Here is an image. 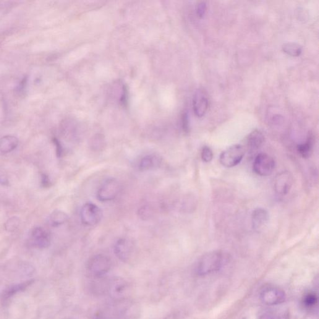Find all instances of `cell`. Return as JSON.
Segmentation results:
<instances>
[{"label": "cell", "mask_w": 319, "mask_h": 319, "mask_svg": "<svg viewBox=\"0 0 319 319\" xmlns=\"http://www.w3.org/2000/svg\"><path fill=\"white\" fill-rule=\"evenodd\" d=\"M162 159L156 154H150L143 156L138 163V169L142 172L153 171L161 166Z\"/></svg>", "instance_id": "13"}, {"label": "cell", "mask_w": 319, "mask_h": 319, "mask_svg": "<svg viewBox=\"0 0 319 319\" xmlns=\"http://www.w3.org/2000/svg\"><path fill=\"white\" fill-rule=\"evenodd\" d=\"M253 228L256 231H261L268 224L269 215L265 209L258 208L253 211L252 216Z\"/></svg>", "instance_id": "14"}, {"label": "cell", "mask_w": 319, "mask_h": 319, "mask_svg": "<svg viewBox=\"0 0 319 319\" xmlns=\"http://www.w3.org/2000/svg\"><path fill=\"white\" fill-rule=\"evenodd\" d=\"M20 220L18 217L13 216L9 218L5 224V227L7 231L14 232L20 226Z\"/></svg>", "instance_id": "22"}, {"label": "cell", "mask_w": 319, "mask_h": 319, "mask_svg": "<svg viewBox=\"0 0 319 319\" xmlns=\"http://www.w3.org/2000/svg\"><path fill=\"white\" fill-rule=\"evenodd\" d=\"M54 144L56 145V153L58 157L61 156L62 155V153H63V148H62V146L61 145V143H60L58 140L55 139L54 140Z\"/></svg>", "instance_id": "30"}, {"label": "cell", "mask_w": 319, "mask_h": 319, "mask_svg": "<svg viewBox=\"0 0 319 319\" xmlns=\"http://www.w3.org/2000/svg\"><path fill=\"white\" fill-rule=\"evenodd\" d=\"M201 158L204 162H210L213 158V153L212 150L208 146H203L201 153Z\"/></svg>", "instance_id": "25"}, {"label": "cell", "mask_w": 319, "mask_h": 319, "mask_svg": "<svg viewBox=\"0 0 319 319\" xmlns=\"http://www.w3.org/2000/svg\"><path fill=\"white\" fill-rule=\"evenodd\" d=\"M313 145H314V138L313 135L310 133L305 143L297 145L298 153L302 158H309L312 154Z\"/></svg>", "instance_id": "17"}, {"label": "cell", "mask_w": 319, "mask_h": 319, "mask_svg": "<svg viewBox=\"0 0 319 319\" xmlns=\"http://www.w3.org/2000/svg\"><path fill=\"white\" fill-rule=\"evenodd\" d=\"M224 253L214 251L204 255L198 263L197 273L200 276H206L220 270L225 263Z\"/></svg>", "instance_id": "1"}, {"label": "cell", "mask_w": 319, "mask_h": 319, "mask_svg": "<svg viewBox=\"0 0 319 319\" xmlns=\"http://www.w3.org/2000/svg\"><path fill=\"white\" fill-rule=\"evenodd\" d=\"M259 319H286L284 315L279 312L271 310L263 311L260 314Z\"/></svg>", "instance_id": "23"}, {"label": "cell", "mask_w": 319, "mask_h": 319, "mask_svg": "<svg viewBox=\"0 0 319 319\" xmlns=\"http://www.w3.org/2000/svg\"><path fill=\"white\" fill-rule=\"evenodd\" d=\"M275 161L272 156L265 153H259L253 163V171L261 177H268L275 169Z\"/></svg>", "instance_id": "6"}, {"label": "cell", "mask_w": 319, "mask_h": 319, "mask_svg": "<svg viewBox=\"0 0 319 319\" xmlns=\"http://www.w3.org/2000/svg\"><path fill=\"white\" fill-rule=\"evenodd\" d=\"M103 211L95 204L87 203L81 208V221L86 225L90 226L96 225L103 219Z\"/></svg>", "instance_id": "7"}, {"label": "cell", "mask_w": 319, "mask_h": 319, "mask_svg": "<svg viewBox=\"0 0 319 319\" xmlns=\"http://www.w3.org/2000/svg\"><path fill=\"white\" fill-rule=\"evenodd\" d=\"M138 216L143 220H148L152 216L153 211L148 206H142L138 210Z\"/></svg>", "instance_id": "24"}, {"label": "cell", "mask_w": 319, "mask_h": 319, "mask_svg": "<svg viewBox=\"0 0 319 319\" xmlns=\"http://www.w3.org/2000/svg\"><path fill=\"white\" fill-rule=\"evenodd\" d=\"M318 298L317 294L313 292L308 293L303 299V304L307 308H312L317 305Z\"/></svg>", "instance_id": "21"}, {"label": "cell", "mask_w": 319, "mask_h": 319, "mask_svg": "<svg viewBox=\"0 0 319 319\" xmlns=\"http://www.w3.org/2000/svg\"><path fill=\"white\" fill-rule=\"evenodd\" d=\"M265 142V136L259 130H253L247 138V145L250 150H258Z\"/></svg>", "instance_id": "15"}, {"label": "cell", "mask_w": 319, "mask_h": 319, "mask_svg": "<svg viewBox=\"0 0 319 319\" xmlns=\"http://www.w3.org/2000/svg\"><path fill=\"white\" fill-rule=\"evenodd\" d=\"M30 284V282H25V283L21 284L20 285H17V286L13 287L12 288L8 290L5 296L8 297H11L12 295H14L16 293L19 292L21 290L24 289L27 287L29 284Z\"/></svg>", "instance_id": "26"}, {"label": "cell", "mask_w": 319, "mask_h": 319, "mask_svg": "<svg viewBox=\"0 0 319 319\" xmlns=\"http://www.w3.org/2000/svg\"><path fill=\"white\" fill-rule=\"evenodd\" d=\"M245 153V148L242 145H232L221 153L219 162L224 167L231 168L237 166L242 162Z\"/></svg>", "instance_id": "4"}, {"label": "cell", "mask_w": 319, "mask_h": 319, "mask_svg": "<svg viewBox=\"0 0 319 319\" xmlns=\"http://www.w3.org/2000/svg\"><path fill=\"white\" fill-rule=\"evenodd\" d=\"M112 267L111 259L104 255L92 256L88 261L87 269L94 277H102L108 273Z\"/></svg>", "instance_id": "3"}, {"label": "cell", "mask_w": 319, "mask_h": 319, "mask_svg": "<svg viewBox=\"0 0 319 319\" xmlns=\"http://www.w3.org/2000/svg\"><path fill=\"white\" fill-rule=\"evenodd\" d=\"M114 251L115 255L119 260L127 261L132 255L133 245L129 240L121 238L115 243Z\"/></svg>", "instance_id": "12"}, {"label": "cell", "mask_w": 319, "mask_h": 319, "mask_svg": "<svg viewBox=\"0 0 319 319\" xmlns=\"http://www.w3.org/2000/svg\"><path fill=\"white\" fill-rule=\"evenodd\" d=\"M282 49L286 54L293 57L300 56L302 53V47L295 43H287L283 44Z\"/></svg>", "instance_id": "20"}, {"label": "cell", "mask_w": 319, "mask_h": 319, "mask_svg": "<svg viewBox=\"0 0 319 319\" xmlns=\"http://www.w3.org/2000/svg\"><path fill=\"white\" fill-rule=\"evenodd\" d=\"M94 280L91 284V290L94 294H103L107 293L108 280L102 277H94Z\"/></svg>", "instance_id": "18"}, {"label": "cell", "mask_w": 319, "mask_h": 319, "mask_svg": "<svg viewBox=\"0 0 319 319\" xmlns=\"http://www.w3.org/2000/svg\"><path fill=\"white\" fill-rule=\"evenodd\" d=\"M209 102L205 91L199 89L193 97V107L196 116L202 117L208 111Z\"/></svg>", "instance_id": "11"}, {"label": "cell", "mask_w": 319, "mask_h": 319, "mask_svg": "<svg viewBox=\"0 0 319 319\" xmlns=\"http://www.w3.org/2000/svg\"><path fill=\"white\" fill-rule=\"evenodd\" d=\"M121 190L120 182L116 179L106 180L97 192V198L102 202L111 201L116 198Z\"/></svg>", "instance_id": "5"}, {"label": "cell", "mask_w": 319, "mask_h": 319, "mask_svg": "<svg viewBox=\"0 0 319 319\" xmlns=\"http://www.w3.org/2000/svg\"><path fill=\"white\" fill-rule=\"evenodd\" d=\"M30 242L34 247L44 249L51 244V235L43 227H36L31 232Z\"/></svg>", "instance_id": "10"}, {"label": "cell", "mask_w": 319, "mask_h": 319, "mask_svg": "<svg viewBox=\"0 0 319 319\" xmlns=\"http://www.w3.org/2000/svg\"><path fill=\"white\" fill-rule=\"evenodd\" d=\"M94 319H107L105 315L103 314L97 315Z\"/></svg>", "instance_id": "32"}, {"label": "cell", "mask_w": 319, "mask_h": 319, "mask_svg": "<svg viewBox=\"0 0 319 319\" xmlns=\"http://www.w3.org/2000/svg\"><path fill=\"white\" fill-rule=\"evenodd\" d=\"M182 127L185 132H188L189 130V122H188V118L187 114H184L182 118Z\"/></svg>", "instance_id": "29"}, {"label": "cell", "mask_w": 319, "mask_h": 319, "mask_svg": "<svg viewBox=\"0 0 319 319\" xmlns=\"http://www.w3.org/2000/svg\"><path fill=\"white\" fill-rule=\"evenodd\" d=\"M129 285L125 279L114 277L108 280L107 293L115 301L125 300L129 293Z\"/></svg>", "instance_id": "2"}, {"label": "cell", "mask_w": 319, "mask_h": 319, "mask_svg": "<svg viewBox=\"0 0 319 319\" xmlns=\"http://www.w3.org/2000/svg\"><path fill=\"white\" fill-rule=\"evenodd\" d=\"M260 299L264 304L268 305H276L282 304L286 300L285 292L279 287L266 286L261 290Z\"/></svg>", "instance_id": "8"}, {"label": "cell", "mask_w": 319, "mask_h": 319, "mask_svg": "<svg viewBox=\"0 0 319 319\" xmlns=\"http://www.w3.org/2000/svg\"><path fill=\"white\" fill-rule=\"evenodd\" d=\"M91 147L94 151H100L104 147V141L103 138L97 137L91 142Z\"/></svg>", "instance_id": "27"}, {"label": "cell", "mask_w": 319, "mask_h": 319, "mask_svg": "<svg viewBox=\"0 0 319 319\" xmlns=\"http://www.w3.org/2000/svg\"><path fill=\"white\" fill-rule=\"evenodd\" d=\"M19 140L14 135H6L0 138V151L9 153L17 148Z\"/></svg>", "instance_id": "16"}, {"label": "cell", "mask_w": 319, "mask_h": 319, "mask_svg": "<svg viewBox=\"0 0 319 319\" xmlns=\"http://www.w3.org/2000/svg\"><path fill=\"white\" fill-rule=\"evenodd\" d=\"M41 182L42 184H43V187H49V185H50V181H49V177L47 176L46 174L42 175Z\"/></svg>", "instance_id": "31"}, {"label": "cell", "mask_w": 319, "mask_h": 319, "mask_svg": "<svg viewBox=\"0 0 319 319\" xmlns=\"http://www.w3.org/2000/svg\"><path fill=\"white\" fill-rule=\"evenodd\" d=\"M293 184L292 175L289 172L284 171L276 175L274 187L276 193L279 196H285L289 192Z\"/></svg>", "instance_id": "9"}, {"label": "cell", "mask_w": 319, "mask_h": 319, "mask_svg": "<svg viewBox=\"0 0 319 319\" xmlns=\"http://www.w3.org/2000/svg\"><path fill=\"white\" fill-rule=\"evenodd\" d=\"M206 11V4L205 2H200L198 3L197 7V14L198 17L202 18L205 15Z\"/></svg>", "instance_id": "28"}, {"label": "cell", "mask_w": 319, "mask_h": 319, "mask_svg": "<svg viewBox=\"0 0 319 319\" xmlns=\"http://www.w3.org/2000/svg\"><path fill=\"white\" fill-rule=\"evenodd\" d=\"M68 220L67 214L61 210H55L51 214L49 221L53 226H59L66 223Z\"/></svg>", "instance_id": "19"}]
</instances>
